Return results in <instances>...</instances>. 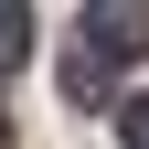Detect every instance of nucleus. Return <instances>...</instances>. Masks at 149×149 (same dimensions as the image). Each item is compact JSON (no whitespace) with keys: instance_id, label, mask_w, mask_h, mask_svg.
<instances>
[{"instance_id":"obj_2","label":"nucleus","mask_w":149,"mask_h":149,"mask_svg":"<svg viewBox=\"0 0 149 149\" xmlns=\"http://www.w3.org/2000/svg\"><path fill=\"white\" fill-rule=\"evenodd\" d=\"M22 64H32V11L0 0V74H22Z\"/></svg>"},{"instance_id":"obj_3","label":"nucleus","mask_w":149,"mask_h":149,"mask_svg":"<svg viewBox=\"0 0 149 149\" xmlns=\"http://www.w3.org/2000/svg\"><path fill=\"white\" fill-rule=\"evenodd\" d=\"M64 96H74V107H96V96H107V53H96V43L64 53Z\"/></svg>"},{"instance_id":"obj_4","label":"nucleus","mask_w":149,"mask_h":149,"mask_svg":"<svg viewBox=\"0 0 149 149\" xmlns=\"http://www.w3.org/2000/svg\"><path fill=\"white\" fill-rule=\"evenodd\" d=\"M128 149H149V96H128Z\"/></svg>"},{"instance_id":"obj_1","label":"nucleus","mask_w":149,"mask_h":149,"mask_svg":"<svg viewBox=\"0 0 149 149\" xmlns=\"http://www.w3.org/2000/svg\"><path fill=\"white\" fill-rule=\"evenodd\" d=\"M85 43L96 53H149V0H85Z\"/></svg>"}]
</instances>
